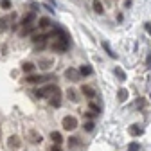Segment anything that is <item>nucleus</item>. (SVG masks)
<instances>
[{
	"label": "nucleus",
	"mask_w": 151,
	"mask_h": 151,
	"mask_svg": "<svg viewBox=\"0 0 151 151\" xmlns=\"http://www.w3.org/2000/svg\"><path fill=\"white\" fill-rule=\"evenodd\" d=\"M81 144H83V142H81V139H79V137H76V135H74V137H68V147H70V149L79 147Z\"/></svg>",
	"instance_id": "obj_11"
},
{
	"label": "nucleus",
	"mask_w": 151,
	"mask_h": 151,
	"mask_svg": "<svg viewBox=\"0 0 151 151\" xmlns=\"http://www.w3.org/2000/svg\"><path fill=\"white\" fill-rule=\"evenodd\" d=\"M0 7L2 9H11V0H0Z\"/></svg>",
	"instance_id": "obj_27"
},
{
	"label": "nucleus",
	"mask_w": 151,
	"mask_h": 151,
	"mask_svg": "<svg viewBox=\"0 0 151 151\" xmlns=\"http://www.w3.org/2000/svg\"><path fill=\"white\" fill-rule=\"evenodd\" d=\"M92 6H93V11H96L97 14H103V13H104V9H103V4L99 2V0H93V4H92Z\"/></svg>",
	"instance_id": "obj_19"
},
{
	"label": "nucleus",
	"mask_w": 151,
	"mask_h": 151,
	"mask_svg": "<svg viewBox=\"0 0 151 151\" xmlns=\"http://www.w3.org/2000/svg\"><path fill=\"white\" fill-rule=\"evenodd\" d=\"M47 47V42H42V43H34V50H43Z\"/></svg>",
	"instance_id": "obj_28"
},
{
	"label": "nucleus",
	"mask_w": 151,
	"mask_h": 151,
	"mask_svg": "<svg viewBox=\"0 0 151 151\" xmlns=\"http://www.w3.org/2000/svg\"><path fill=\"white\" fill-rule=\"evenodd\" d=\"M128 96H129V93H128L126 88H119V92H117V99H119L121 103H124V101L128 99Z\"/></svg>",
	"instance_id": "obj_16"
},
{
	"label": "nucleus",
	"mask_w": 151,
	"mask_h": 151,
	"mask_svg": "<svg viewBox=\"0 0 151 151\" xmlns=\"http://www.w3.org/2000/svg\"><path fill=\"white\" fill-rule=\"evenodd\" d=\"M65 78L68 79V81H74V83H78L79 79H81V72H79V68H67L65 70Z\"/></svg>",
	"instance_id": "obj_4"
},
{
	"label": "nucleus",
	"mask_w": 151,
	"mask_h": 151,
	"mask_svg": "<svg viewBox=\"0 0 151 151\" xmlns=\"http://www.w3.org/2000/svg\"><path fill=\"white\" fill-rule=\"evenodd\" d=\"M22 81L24 83H29V85H38V83H45V81H56V76L54 74H42V76L27 74Z\"/></svg>",
	"instance_id": "obj_1"
},
{
	"label": "nucleus",
	"mask_w": 151,
	"mask_h": 151,
	"mask_svg": "<svg viewBox=\"0 0 151 151\" xmlns=\"http://www.w3.org/2000/svg\"><path fill=\"white\" fill-rule=\"evenodd\" d=\"M38 65H40L43 70H47V68L52 67V60H50V58H49V60H40V63H38Z\"/></svg>",
	"instance_id": "obj_22"
},
{
	"label": "nucleus",
	"mask_w": 151,
	"mask_h": 151,
	"mask_svg": "<svg viewBox=\"0 0 151 151\" xmlns=\"http://www.w3.org/2000/svg\"><path fill=\"white\" fill-rule=\"evenodd\" d=\"M50 140H52L54 144H60V146H61V142H63V135L60 133V131H52V133H50Z\"/></svg>",
	"instance_id": "obj_14"
},
{
	"label": "nucleus",
	"mask_w": 151,
	"mask_h": 151,
	"mask_svg": "<svg viewBox=\"0 0 151 151\" xmlns=\"http://www.w3.org/2000/svg\"><path fill=\"white\" fill-rule=\"evenodd\" d=\"M113 74H115V76H117V78H119L121 81H126V74H124V70H122V68L115 67V68H113Z\"/></svg>",
	"instance_id": "obj_20"
},
{
	"label": "nucleus",
	"mask_w": 151,
	"mask_h": 151,
	"mask_svg": "<svg viewBox=\"0 0 151 151\" xmlns=\"http://www.w3.org/2000/svg\"><path fill=\"white\" fill-rule=\"evenodd\" d=\"M49 151H61V147H60V144H54V146H52Z\"/></svg>",
	"instance_id": "obj_31"
},
{
	"label": "nucleus",
	"mask_w": 151,
	"mask_h": 151,
	"mask_svg": "<svg viewBox=\"0 0 151 151\" xmlns=\"http://www.w3.org/2000/svg\"><path fill=\"white\" fill-rule=\"evenodd\" d=\"M7 22H9V18H0V31H6L7 29Z\"/></svg>",
	"instance_id": "obj_26"
},
{
	"label": "nucleus",
	"mask_w": 151,
	"mask_h": 151,
	"mask_svg": "<svg viewBox=\"0 0 151 151\" xmlns=\"http://www.w3.org/2000/svg\"><path fill=\"white\" fill-rule=\"evenodd\" d=\"M34 63H31V61H25V63H22V70L25 72V74H32L34 72Z\"/></svg>",
	"instance_id": "obj_15"
},
{
	"label": "nucleus",
	"mask_w": 151,
	"mask_h": 151,
	"mask_svg": "<svg viewBox=\"0 0 151 151\" xmlns=\"http://www.w3.org/2000/svg\"><path fill=\"white\" fill-rule=\"evenodd\" d=\"M61 126H63V129L72 131V129L78 128V119H76L74 115H65V117H63V121H61Z\"/></svg>",
	"instance_id": "obj_3"
},
{
	"label": "nucleus",
	"mask_w": 151,
	"mask_h": 151,
	"mask_svg": "<svg viewBox=\"0 0 151 151\" xmlns=\"http://www.w3.org/2000/svg\"><path fill=\"white\" fill-rule=\"evenodd\" d=\"M27 140H29L31 144H40V142L43 140V137H42L40 131H36V129H29V131H27Z\"/></svg>",
	"instance_id": "obj_6"
},
{
	"label": "nucleus",
	"mask_w": 151,
	"mask_h": 151,
	"mask_svg": "<svg viewBox=\"0 0 151 151\" xmlns=\"http://www.w3.org/2000/svg\"><path fill=\"white\" fill-rule=\"evenodd\" d=\"M79 72H81V76H90L92 74V67L90 65H81L79 67Z\"/></svg>",
	"instance_id": "obj_23"
},
{
	"label": "nucleus",
	"mask_w": 151,
	"mask_h": 151,
	"mask_svg": "<svg viewBox=\"0 0 151 151\" xmlns=\"http://www.w3.org/2000/svg\"><path fill=\"white\" fill-rule=\"evenodd\" d=\"M83 128H85V131H93V129H96V122H93V121H86Z\"/></svg>",
	"instance_id": "obj_24"
},
{
	"label": "nucleus",
	"mask_w": 151,
	"mask_h": 151,
	"mask_svg": "<svg viewBox=\"0 0 151 151\" xmlns=\"http://www.w3.org/2000/svg\"><path fill=\"white\" fill-rule=\"evenodd\" d=\"M129 151H139V144H137V142H133V144L129 146Z\"/></svg>",
	"instance_id": "obj_30"
},
{
	"label": "nucleus",
	"mask_w": 151,
	"mask_h": 151,
	"mask_svg": "<svg viewBox=\"0 0 151 151\" xmlns=\"http://www.w3.org/2000/svg\"><path fill=\"white\" fill-rule=\"evenodd\" d=\"M88 108H90L92 111H96V113H101V106H99V104H96V103H92V101L88 103Z\"/></svg>",
	"instance_id": "obj_25"
},
{
	"label": "nucleus",
	"mask_w": 151,
	"mask_h": 151,
	"mask_svg": "<svg viewBox=\"0 0 151 151\" xmlns=\"http://www.w3.org/2000/svg\"><path fill=\"white\" fill-rule=\"evenodd\" d=\"M49 104H50L52 108H58V106L61 104V90H60V88H58V90H56L52 96L49 97Z\"/></svg>",
	"instance_id": "obj_8"
},
{
	"label": "nucleus",
	"mask_w": 151,
	"mask_h": 151,
	"mask_svg": "<svg viewBox=\"0 0 151 151\" xmlns=\"http://www.w3.org/2000/svg\"><path fill=\"white\" fill-rule=\"evenodd\" d=\"M67 97H68L72 103H79V96H78V92H76L74 88H68V90H67Z\"/></svg>",
	"instance_id": "obj_13"
},
{
	"label": "nucleus",
	"mask_w": 151,
	"mask_h": 151,
	"mask_svg": "<svg viewBox=\"0 0 151 151\" xmlns=\"http://www.w3.org/2000/svg\"><path fill=\"white\" fill-rule=\"evenodd\" d=\"M50 36H52V32H36V34L31 36V42L32 43H42V42H47Z\"/></svg>",
	"instance_id": "obj_7"
},
{
	"label": "nucleus",
	"mask_w": 151,
	"mask_h": 151,
	"mask_svg": "<svg viewBox=\"0 0 151 151\" xmlns=\"http://www.w3.org/2000/svg\"><path fill=\"white\" fill-rule=\"evenodd\" d=\"M81 93H83V96L86 97V99H93V97H96L97 96V92H96V88H93V86H90V85H83L81 86Z\"/></svg>",
	"instance_id": "obj_9"
},
{
	"label": "nucleus",
	"mask_w": 151,
	"mask_h": 151,
	"mask_svg": "<svg viewBox=\"0 0 151 151\" xmlns=\"http://www.w3.org/2000/svg\"><path fill=\"white\" fill-rule=\"evenodd\" d=\"M103 49L106 50V54L110 56V58H117V54L111 50V47H110V43H108V42H103Z\"/></svg>",
	"instance_id": "obj_18"
},
{
	"label": "nucleus",
	"mask_w": 151,
	"mask_h": 151,
	"mask_svg": "<svg viewBox=\"0 0 151 151\" xmlns=\"http://www.w3.org/2000/svg\"><path fill=\"white\" fill-rule=\"evenodd\" d=\"M34 20H36V13L34 11H31V13H27L22 20H20V27H29V25H34Z\"/></svg>",
	"instance_id": "obj_5"
},
{
	"label": "nucleus",
	"mask_w": 151,
	"mask_h": 151,
	"mask_svg": "<svg viewBox=\"0 0 151 151\" xmlns=\"http://www.w3.org/2000/svg\"><path fill=\"white\" fill-rule=\"evenodd\" d=\"M56 90H58V85H56V83H49V85H45V86H42V88L34 90V96H36L38 99H49Z\"/></svg>",
	"instance_id": "obj_2"
},
{
	"label": "nucleus",
	"mask_w": 151,
	"mask_h": 151,
	"mask_svg": "<svg viewBox=\"0 0 151 151\" xmlns=\"http://www.w3.org/2000/svg\"><path fill=\"white\" fill-rule=\"evenodd\" d=\"M144 29H146V32L151 36V22H146V24H144Z\"/></svg>",
	"instance_id": "obj_29"
},
{
	"label": "nucleus",
	"mask_w": 151,
	"mask_h": 151,
	"mask_svg": "<svg viewBox=\"0 0 151 151\" xmlns=\"http://www.w3.org/2000/svg\"><path fill=\"white\" fill-rule=\"evenodd\" d=\"M128 131H129V135H133V137H140V135H142V128L137 126V124H131Z\"/></svg>",
	"instance_id": "obj_12"
},
{
	"label": "nucleus",
	"mask_w": 151,
	"mask_h": 151,
	"mask_svg": "<svg viewBox=\"0 0 151 151\" xmlns=\"http://www.w3.org/2000/svg\"><path fill=\"white\" fill-rule=\"evenodd\" d=\"M36 25H38V29H47V27L50 25V20L43 16V18H40V20H38V24H36Z\"/></svg>",
	"instance_id": "obj_17"
},
{
	"label": "nucleus",
	"mask_w": 151,
	"mask_h": 151,
	"mask_svg": "<svg viewBox=\"0 0 151 151\" xmlns=\"http://www.w3.org/2000/svg\"><path fill=\"white\" fill-rule=\"evenodd\" d=\"M97 115H99V113H96V111H92V110H90V111H83V117H85L86 121H93V119H96Z\"/></svg>",
	"instance_id": "obj_21"
},
{
	"label": "nucleus",
	"mask_w": 151,
	"mask_h": 151,
	"mask_svg": "<svg viewBox=\"0 0 151 151\" xmlns=\"http://www.w3.org/2000/svg\"><path fill=\"white\" fill-rule=\"evenodd\" d=\"M7 146L11 147V149H18L22 146V140H20V137L18 135H11L9 139H7Z\"/></svg>",
	"instance_id": "obj_10"
}]
</instances>
